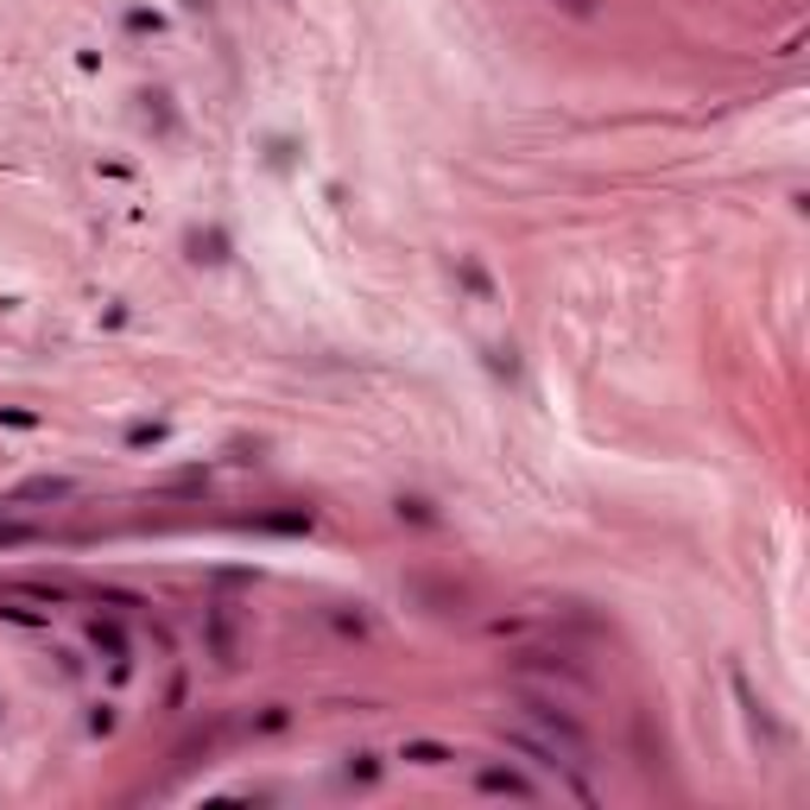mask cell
<instances>
[{
  "label": "cell",
  "instance_id": "6da1fadb",
  "mask_svg": "<svg viewBox=\"0 0 810 810\" xmlns=\"http://www.w3.org/2000/svg\"><path fill=\"white\" fill-rule=\"evenodd\" d=\"M519 722H526L532 735H545L552 747H564L577 767H590V735H583V722H577L557 697H545V691H519Z\"/></svg>",
  "mask_w": 810,
  "mask_h": 810
},
{
  "label": "cell",
  "instance_id": "7a4b0ae2",
  "mask_svg": "<svg viewBox=\"0 0 810 810\" xmlns=\"http://www.w3.org/2000/svg\"><path fill=\"white\" fill-rule=\"evenodd\" d=\"M203 621H210V659L228 671V665L241 659V608H235V602H210Z\"/></svg>",
  "mask_w": 810,
  "mask_h": 810
},
{
  "label": "cell",
  "instance_id": "3957f363",
  "mask_svg": "<svg viewBox=\"0 0 810 810\" xmlns=\"http://www.w3.org/2000/svg\"><path fill=\"white\" fill-rule=\"evenodd\" d=\"M76 494V481L71 476H38V481H20L0 507H33V501H71Z\"/></svg>",
  "mask_w": 810,
  "mask_h": 810
},
{
  "label": "cell",
  "instance_id": "277c9868",
  "mask_svg": "<svg viewBox=\"0 0 810 810\" xmlns=\"http://www.w3.org/2000/svg\"><path fill=\"white\" fill-rule=\"evenodd\" d=\"M476 785L488 792V798H539V785L526 773H514V767H481Z\"/></svg>",
  "mask_w": 810,
  "mask_h": 810
},
{
  "label": "cell",
  "instance_id": "5b68a950",
  "mask_svg": "<svg viewBox=\"0 0 810 810\" xmlns=\"http://www.w3.org/2000/svg\"><path fill=\"white\" fill-rule=\"evenodd\" d=\"M519 671H552V678H570V684H590V671L570 653H519Z\"/></svg>",
  "mask_w": 810,
  "mask_h": 810
},
{
  "label": "cell",
  "instance_id": "8992f818",
  "mask_svg": "<svg viewBox=\"0 0 810 810\" xmlns=\"http://www.w3.org/2000/svg\"><path fill=\"white\" fill-rule=\"evenodd\" d=\"M89 646L109 653L114 678H127V640H121V627H114V621H89Z\"/></svg>",
  "mask_w": 810,
  "mask_h": 810
},
{
  "label": "cell",
  "instance_id": "52a82bcc",
  "mask_svg": "<svg viewBox=\"0 0 810 810\" xmlns=\"http://www.w3.org/2000/svg\"><path fill=\"white\" fill-rule=\"evenodd\" d=\"M400 760H412V767H450L456 754H450L443 741H405V747H400Z\"/></svg>",
  "mask_w": 810,
  "mask_h": 810
},
{
  "label": "cell",
  "instance_id": "ba28073f",
  "mask_svg": "<svg viewBox=\"0 0 810 810\" xmlns=\"http://www.w3.org/2000/svg\"><path fill=\"white\" fill-rule=\"evenodd\" d=\"M33 539H45V526H33V519H7V514H0V552H13V545H33Z\"/></svg>",
  "mask_w": 810,
  "mask_h": 810
},
{
  "label": "cell",
  "instance_id": "9c48e42d",
  "mask_svg": "<svg viewBox=\"0 0 810 810\" xmlns=\"http://www.w3.org/2000/svg\"><path fill=\"white\" fill-rule=\"evenodd\" d=\"M557 13H570V20H595V0H552Z\"/></svg>",
  "mask_w": 810,
  "mask_h": 810
},
{
  "label": "cell",
  "instance_id": "30bf717a",
  "mask_svg": "<svg viewBox=\"0 0 810 810\" xmlns=\"http://www.w3.org/2000/svg\"><path fill=\"white\" fill-rule=\"evenodd\" d=\"M380 773V767H374V754H355V760H349V779H374Z\"/></svg>",
  "mask_w": 810,
  "mask_h": 810
}]
</instances>
